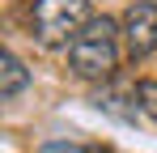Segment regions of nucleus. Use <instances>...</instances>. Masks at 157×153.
Here are the masks:
<instances>
[{
  "mask_svg": "<svg viewBox=\"0 0 157 153\" xmlns=\"http://www.w3.org/2000/svg\"><path fill=\"white\" fill-rule=\"evenodd\" d=\"M26 81H30V73H26V64L17 60V51H4V55H0V98L4 102L17 98V94L26 89Z\"/></svg>",
  "mask_w": 157,
  "mask_h": 153,
  "instance_id": "4",
  "label": "nucleus"
},
{
  "mask_svg": "<svg viewBox=\"0 0 157 153\" xmlns=\"http://www.w3.org/2000/svg\"><path fill=\"white\" fill-rule=\"evenodd\" d=\"M47 153H106V149H81V145H47Z\"/></svg>",
  "mask_w": 157,
  "mask_h": 153,
  "instance_id": "6",
  "label": "nucleus"
},
{
  "mask_svg": "<svg viewBox=\"0 0 157 153\" xmlns=\"http://www.w3.org/2000/svg\"><path fill=\"white\" fill-rule=\"evenodd\" d=\"M136 102H140V111L149 119H157V81H140L136 85Z\"/></svg>",
  "mask_w": 157,
  "mask_h": 153,
  "instance_id": "5",
  "label": "nucleus"
},
{
  "mask_svg": "<svg viewBox=\"0 0 157 153\" xmlns=\"http://www.w3.org/2000/svg\"><path fill=\"white\" fill-rule=\"evenodd\" d=\"M68 64L72 73L85 81H106L119 68V30L110 17H94L81 30L77 38L68 43Z\"/></svg>",
  "mask_w": 157,
  "mask_h": 153,
  "instance_id": "1",
  "label": "nucleus"
},
{
  "mask_svg": "<svg viewBox=\"0 0 157 153\" xmlns=\"http://www.w3.org/2000/svg\"><path fill=\"white\" fill-rule=\"evenodd\" d=\"M123 47L132 60H144L157 47V4L153 0H136L123 13Z\"/></svg>",
  "mask_w": 157,
  "mask_h": 153,
  "instance_id": "3",
  "label": "nucleus"
},
{
  "mask_svg": "<svg viewBox=\"0 0 157 153\" xmlns=\"http://www.w3.org/2000/svg\"><path fill=\"white\" fill-rule=\"evenodd\" d=\"M94 22L89 0H34V38L43 47H68Z\"/></svg>",
  "mask_w": 157,
  "mask_h": 153,
  "instance_id": "2",
  "label": "nucleus"
}]
</instances>
